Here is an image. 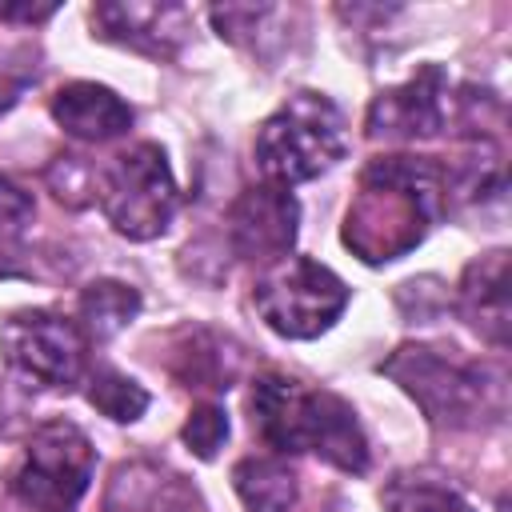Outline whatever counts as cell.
Segmentation results:
<instances>
[{"instance_id": "22", "label": "cell", "mask_w": 512, "mask_h": 512, "mask_svg": "<svg viewBox=\"0 0 512 512\" xmlns=\"http://www.w3.org/2000/svg\"><path fill=\"white\" fill-rule=\"evenodd\" d=\"M32 60H36L32 48H8L0 56V116L20 100L28 80H36V64Z\"/></svg>"}, {"instance_id": "10", "label": "cell", "mask_w": 512, "mask_h": 512, "mask_svg": "<svg viewBox=\"0 0 512 512\" xmlns=\"http://www.w3.org/2000/svg\"><path fill=\"white\" fill-rule=\"evenodd\" d=\"M92 28H96L100 40L136 48L144 56H176L180 44L192 32V16L180 4L120 0V4H96L92 8Z\"/></svg>"}, {"instance_id": "12", "label": "cell", "mask_w": 512, "mask_h": 512, "mask_svg": "<svg viewBox=\"0 0 512 512\" xmlns=\"http://www.w3.org/2000/svg\"><path fill=\"white\" fill-rule=\"evenodd\" d=\"M508 284H512V276H508L504 248L476 256L460 276L456 308H460L464 324L492 348H508V324H512V288Z\"/></svg>"}, {"instance_id": "4", "label": "cell", "mask_w": 512, "mask_h": 512, "mask_svg": "<svg viewBox=\"0 0 512 512\" xmlns=\"http://www.w3.org/2000/svg\"><path fill=\"white\" fill-rule=\"evenodd\" d=\"M96 196L108 224L128 240H156L176 216V176L160 144L140 140L96 172Z\"/></svg>"}, {"instance_id": "20", "label": "cell", "mask_w": 512, "mask_h": 512, "mask_svg": "<svg viewBox=\"0 0 512 512\" xmlns=\"http://www.w3.org/2000/svg\"><path fill=\"white\" fill-rule=\"evenodd\" d=\"M384 504L392 512H472V504L460 492L432 480H408V476H396L388 484Z\"/></svg>"}, {"instance_id": "21", "label": "cell", "mask_w": 512, "mask_h": 512, "mask_svg": "<svg viewBox=\"0 0 512 512\" xmlns=\"http://www.w3.org/2000/svg\"><path fill=\"white\" fill-rule=\"evenodd\" d=\"M180 436H184V444H188L200 460H212V456L224 448V440H228V416H224V408H220V404H200V408H192Z\"/></svg>"}, {"instance_id": "11", "label": "cell", "mask_w": 512, "mask_h": 512, "mask_svg": "<svg viewBox=\"0 0 512 512\" xmlns=\"http://www.w3.org/2000/svg\"><path fill=\"white\" fill-rule=\"evenodd\" d=\"M320 412V388L292 376H260L252 388V428L276 452H308Z\"/></svg>"}, {"instance_id": "6", "label": "cell", "mask_w": 512, "mask_h": 512, "mask_svg": "<svg viewBox=\"0 0 512 512\" xmlns=\"http://www.w3.org/2000/svg\"><path fill=\"white\" fill-rule=\"evenodd\" d=\"M96 452L72 420L40 424L12 472V492L36 512H68L92 480Z\"/></svg>"}, {"instance_id": "24", "label": "cell", "mask_w": 512, "mask_h": 512, "mask_svg": "<svg viewBox=\"0 0 512 512\" xmlns=\"http://www.w3.org/2000/svg\"><path fill=\"white\" fill-rule=\"evenodd\" d=\"M92 180H96V176L80 164V156H56V164L48 168V184H52L56 200H64V204H84V200H88L84 188H88Z\"/></svg>"}, {"instance_id": "5", "label": "cell", "mask_w": 512, "mask_h": 512, "mask_svg": "<svg viewBox=\"0 0 512 512\" xmlns=\"http://www.w3.org/2000/svg\"><path fill=\"white\" fill-rule=\"evenodd\" d=\"M252 304L276 336L316 340L348 308V284L308 256H284L280 264L264 268L252 288Z\"/></svg>"}, {"instance_id": "16", "label": "cell", "mask_w": 512, "mask_h": 512, "mask_svg": "<svg viewBox=\"0 0 512 512\" xmlns=\"http://www.w3.org/2000/svg\"><path fill=\"white\" fill-rule=\"evenodd\" d=\"M232 488L248 512H292L300 484L280 456H244L232 468Z\"/></svg>"}, {"instance_id": "18", "label": "cell", "mask_w": 512, "mask_h": 512, "mask_svg": "<svg viewBox=\"0 0 512 512\" xmlns=\"http://www.w3.org/2000/svg\"><path fill=\"white\" fill-rule=\"evenodd\" d=\"M180 356H184V368H176V376L188 388H228L236 376L232 344L212 336V332H192V344Z\"/></svg>"}, {"instance_id": "13", "label": "cell", "mask_w": 512, "mask_h": 512, "mask_svg": "<svg viewBox=\"0 0 512 512\" xmlns=\"http://www.w3.org/2000/svg\"><path fill=\"white\" fill-rule=\"evenodd\" d=\"M196 504V488L148 456L116 464L104 488V512H196Z\"/></svg>"}, {"instance_id": "7", "label": "cell", "mask_w": 512, "mask_h": 512, "mask_svg": "<svg viewBox=\"0 0 512 512\" xmlns=\"http://www.w3.org/2000/svg\"><path fill=\"white\" fill-rule=\"evenodd\" d=\"M84 332L76 320L56 316L48 308L12 312L0 328L4 360L40 388H72L84 372Z\"/></svg>"}, {"instance_id": "14", "label": "cell", "mask_w": 512, "mask_h": 512, "mask_svg": "<svg viewBox=\"0 0 512 512\" xmlns=\"http://www.w3.org/2000/svg\"><path fill=\"white\" fill-rule=\"evenodd\" d=\"M52 116L56 124L84 140V144H104V140H116L132 128V104L124 96H116L112 88L104 84H92V80H76V84H64L56 96H52Z\"/></svg>"}, {"instance_id": "17", "label": "cell", "mask_w": 512, "mask_h": 512, "mask_svg": "<svg viewBox=\"0 0 512 512\" xmlns=\"http://www.w3.org/2000/svg\"><path fill=\"white\" fill-rule=\"evenodd\" d=\"M80 332L84 340H112L124 332L140 312V292L124 280H96L80 292Z\"/></svg>"}, {"instance_id": "23", "label": "cell", "mask_w": 512, "mask_h": 512, "mask_svg": "<svg viewBox=\"0 0 512 512\" xmlns=\"http://www.w3.org/2000/svg\"><path fill=\"white\" fill-rule=\"evenodd\" d=\"M32 216H36L32 196H28L16 180H8V176L0 172V240L20 236V232L32 224Z\"/></svg>"}, {"instance_id": "9", "label": "cell", "mask_w": 512, "mask_h": 512, "mask_svg": "<svg viewBox=\"0 0 512 512\" xmlns=\"http://www.w3.org/2000/svg\"><path fill=\"white\" fill-rule=\"evenodd\" d=\"M452 124V84L444 68L424 64L412 80L380 92L368 108L372 140H428Z\"/></svg>"}, {"instance_id": "1", "label": "cell", "mask_w": 512, "mask_h": 512, "mask_svg": "<svg viewBox=\"0 0 512 512\" xmlns=\"http://www.w3.org/2000/svg\"><path fill=\"white\" fill-rule=\"evenodd\" d=\"M444 208V172L424 156H376L344 212V244L364 264L408 256Z\"/></svg>"}, {"instance_id": "3", "label": "cell", "mask_w": 512, "mask_h": 512, "mask_svg": "<svg viewBox=\"0 0 512 512\" xmlns=\"http://www.w3.org/2000/svg\"><path fill=\"white\" fill-rule=\"evenodd\" d=\"M344 148V116L324 92L288 96L256 132V164L276 188L324 176L336 160H344Z\"/></svg>"}, {"instance_id": "8", "label": "cell", "mask_w": 512, "mask_h": 512, "mask_svg": "<svg viewBox=\"0 0 512 512\" xmlns=\"http://www.w3.org/2000/svg\"><path fill=\"white\" fill-rule=\"evenodd\" d=\"M296 224H300V204L288 188L252 184L228 208V244L240 260L272 268L284 256H292Z\"/></svg>"}, {"instance_id": "15", "label": "cell", "mask_w": 512, "mask_h": 512, "mask_svg": "<svg viewBox=\"0 0 512 512\" xmlns=\"http://www.w3.org/2000/svg\"><path fill=\"white\" fill-rule=\"evenodd\" d=\"M308 452H316L324 464H332V468H340L348 476H360L368 468L364 428H360L352 404L340 400L336 392H324L320 388V412H316V428H312Z\"/></svg>"}, {"instance_id": "19", "label": "cell", "mask_w": 512, "mask_h": 512, "mask_svg": "<svg viewBox=\"0 0 512 512\" xmlns=\"http://www.w3.org/2000/svg\"><path fill=\"white\" fill-rule=\"evenodd\" d=\"M88 404H92L100 416L116 420V424H132V420L144 416L148 392H144L132 376H124V372H116V368H96L92 380H88Z\"/></svg>"}, {"instance_id": "2", "label": "cell", "mask_w": 512, "mask_h": 512, "mask_svg": "<svg viewBox=\"0 0 512 512\" xmlns=\"http://www.w3.org/2000/svg\"><path fill=\"white\" fill-rule=\"evenodd\" d=\"M380 372H388L440 428H480L508 408V380L496 364L460 360L444 348L404 344L380 364Z\"/></svg>"}, {"instance_id": "25", "label": "cell", "mask_w": 512, "mask_h": 512, "mask_svg": "<svg viewBox=\"0 0 512 512\" xmlns=\"http://www.w3.org/2000/svg\"><path fill=\"white\" fill-rule=\"evenodd\" d=\"M52 12H56V4H40V8H28V4H0V20H24V24L48 20Z\"/></svg>"}]
</instances>
